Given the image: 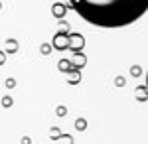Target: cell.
Masks as SVG:
<instances>
[{"mask_svg": "<svg viewBox=\"0 0 148 144\" xmlns=\"http://www.w3.org/2000/svg\"><path fill=\"white\" fill-rule=\"evenodd\" d=\"M85 22L97 28H126L148 12V0H67Z\"/></svg>", "mask_w": 148, "mask_h": 144, "instance_id": "obj_1", "label": "cell"}, {"mask_svg": "<svg viewBox=\"0 0 148 144\" xmlns=\"http://www.w3.org/2000/svg\"><path fill=\"white\" fill-rule=\"evenodd\" d=\"M59 142H61V144H73V140H71L69 136H61V138H59Z\"/></svg>", "mask_w": 148, "mask_h": 144, "instance_id": "obj_2", "label": "cell"}, {"mask_svg": "<svg viewBox=\"0 0 148 144\" xmlns=\"http://www.w3.org/2000/svg\"><path fill=\"white\" fill-rule=\"evenodd\" d=\"M146 87H148V73H146Z\"/></svg>", "mask_w": 148, "mask_h": 144, "instance_id": "obj_3", "label": "cell"}]
</instances>
